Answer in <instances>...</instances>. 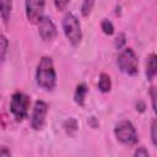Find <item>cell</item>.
I'll return each instance as SVG.
<instances>
[{"mask_svg":"<svg viewBox=\"0 0 157 157\" xmlns=\"http://www.w3.org/2000/svg\"><path fill=\"white\" fill-rule=\"evenodd\" d=\"M36 81L39 87L45 91H52L56 85V72L53 59L50 56H42L36 70Z\"/></svg>","mask_w":157,"mask_h":157,"instance_id":"cell-1","label":"cell"},{"mask_svg":"<svg viewBox=\"0 0 157 157\" xmlns=\"http://www.w3.org/2000/svg\"><path fill=\"white\" fill-rule=\"evenodd\" d=\"M63 31L67 40L74 45L77 47L81 43L82 39V31H81V23L78 18L72 12H66L61 21Z\"/></svg>","mask_w":157,"mask_h":157,"instance_id":"cell-2","label":"cell"},{"mask_svg":"<svg viewBox=\"0 0 157 157\" xmlns=\"http://www.w3.org/2000/svg\"><path fill=\"white\" fill-rule=\"evenodd\" d=\"M31 99L23 92H15L10 99V110L17 121H22L28 115Z\"/></svg>","mask_w":157,"mask_h":157,"instance_id":"cell-3","label":"cell"},{"mask_svg":"<svg viewBox=\"0 0 157 157\" xmlns=\"http://www.w3.org/2000/svg\"><path fill=\"white\" fill-rule=\"evenodd\" d=\"M118 66L120 71L130 76H135L139 72V60L135 52L131 48H125L118 56Z\"/></svg>","mask_w":157,"mask_h":157,"instance_id":"cell-4","label":"cell"},{"mask_svg":"<svg viewBox=\"0 0 157 157\" xmlns=\"http://www.w3.org/2000/svg\"><path fill=\"white\" fill-rule=\"evenodd\" d=\"M114 135L118 141L124 145H135L137 142V132L135 126L129 120H121L114 126Z\"/></svg>","mask_w":157,"mask_h":157,"instance_id":"cell-5","label":"cell"},{"mask_svg":"<svg viewBox=\"0 0 157 157\" xmlns=\"http://www.w3.org/2000/svg\"><path fill=\"white\" fill-rule=\"evenodd\" d=\"M48 113V104L44 101H36L31 117V126L33 130H42L45 124V118Z\"/></svg>","mask_w":157,"mask_h":157,"instance_id":"cell-6","label":"cell"},{"mask_svg":"<svg viewBox=\"0 0 157 157\" xmlns=\"http://www.w3.org/2000/svg\"><path fill=\"white\" fill-rule=\"evenodd\" d=\"M44 1L39 0H29L25 2L26 7V17L32 25H38L39 21L43 18V12H44Z\"/></svg>","mask_w":157,"mask_h":157,"instance_id":"cell-7","label":"cell"},{"mask_svg":"<svg viewBox=\"0 0 157 157\" xmlns=\"http://www.w3.org/2000/svg\"><path fill=\"white\" fill-rule=\"evenodd\" d=\"M38 33L43 40H52L56 37V26L50 17L43 16V18L38 23Z\"/></svg>","mask_w":157,"mask_h":157,"instance_id":"cell-8","label":"cell"},{"mask_svg":"<svg viewBox=\"0 0 157 157\" xmlns=\"http://www.w3.org/2000/svg\"><path fill=\"white\" fill-rule=\"evenodd\" d=\"M157 75V55L151 53L146 61V76L148 81H152Z\"/></svg>","mask_w":157,"mask_h":157,"instance_id":"cell-9","label":"cell"},{"mask_svg":"<svg viewBox=\"0 0 157 157\" xmlns=\"http://www.w3.org/2000/svg\"><path fill=\"white\" fill-rule=\"evenodd\" d=\"M88 92V87L86 86V83H78L75 88V93H74V99L78 105H83L85 104V99H86V94Z\"/></svg>","mask_w":157,"mask_h":157,"instance_id":"cell-10","label":"cell"},{"mask_svg":"<svg viewBox=\"0 0 157 157\" xmlns=\"http://www.w3.org/2000/svg\"><path fill=\"white\" fill-rule=\"evenodd\" d=\"M98 88L101 92L107 93L110 91L112 88V81H110V76L105 72H102L99 75V80H98Z\"/></svg>","mask_w":157,"mask_h":157,"instance_id":"cell-11","label":"cell"},{"mask_svg":"<svg viewBox=\"0 0 157 157\" xmlns=\"http://www.w3.org/2000/svg\"><path fill=\"white\" fill-rule=\"evenodd\" d=\"M11 9H12V2L11 1H0V15H1L5 23H7L9 20H10Z\"/></svg>","mask_w":157,"mask_h":157,"instance_id":"cell-12","label":"cell"},{"mask_svg":"<svg viewBox=\"0 0 157 157\" xmlns=\"http://www.w3.org/2000/svg\"><path fill=\"white\" fill-rule=\"evenodd\" d=\"M7 48H9V39L6 38V36L0 34V63L5 60Z\"/></svg>","mask_w":157,"mask_h":157,"instance_id":"cell-13","label":"cell"},{"mask_svg":"<svg viewBox=\"0 0 157 157\" xmlns=\"http://www.w3.org/2000/svg\"><path fill=\"white\" fill-rule=\"evenodd\" d=\"M101 28H102L103 33L107 36H112L114 33V26L108 18H103L101 21Z\"/></svg>","mask_w":157,"mask_h":157,"instance_id":"cell-14","label":"cell"},{"mask_svg":"<svg viewBox=\"0 0 157 157\" xmlns=\"http://www.w3.org/2000/svg\"><path fill=\"white\" fill-rule=\"evenodd\" d=\"M93 6H94V1H93V0H85V1L81 4V13H82V16L87 17V16L91 13Z\"/></svg>","mask_w":157,"mask_h":157,"instance_id":"cell-15","label":"cell"},{"mask_svg":"<svg viewBox=\"0 0 157 157\" xmlns=\"http://www.w3.org/2000/svg\"><path fill=\"white\" fill-rule=\"evenodd\" d=\"M125 43H126V36H125V33H123V32L118 33V36H117L115 39H114V45H115V48H117V49H121V48L125 45Z\"/></svg>","mask_w":157,"mask_h":157,"instance_id":"cell-16","label":"cell"},{"mask_svg":"<svg viewBox=\"0 0 157 157\" xmlns=\"http://www.w3.org/2000/svg\"><path fill=\"white\" fill-rule=\"evenodd\" d=\"M64 128L66 131L71 132V131H75L77 130V121L74 119V118H69L65 123H64Z\"/></svg>","mask_w":157,"mask_h":157,"instance_id":"cell-17","label":"cell"},{"mask_svg":"<svg viewBox=\"0 0 157 157\" xmlns=\"http://www.w3.org/2000/svg\"><path fill=\"white\" fill-rule=\"evenodd\" d=\"M156 129H157V120L153 119L151 123V140H152V145L156 146L157 145V136H156Z\"/></svg>","mask_w":157,"mask_h":157,"instance_id":"cell-18","label":"cell"},{"mask_svg":"<svg viewBox=\"0 0 157 157\" xmlns=\"http://www.w3.org/2000/svg\"><path fill=\"white\" fill-rule=\"evenodd\" d=\"M134 157H150V153H148V151H147L146 147L140 146V147H137V148L135 150Z\"/></svg>","mask_w":157,"mask_h":157,"instance_id":"cell-19","label":"cell"},{"mask_svg":"<svg viewBox=\"0 0 157 157\" xmlns=\"http://www.w3.org/2000/svg\"><path fill=\"white\" fill-rule=\"evenodd\" d=\"M150 96H151V101H152V109L156 113V88L153 86L150 88Z\"/></svg>","mask_w":157,"mask_h":157,"instance_id":"cell-20","label":"cell"},{"mask_svg":"<svg viewBox=\"0 0 157 157\" xmlns=\"http://www.w3.org/2000/svg\"><path fill=\"white\" fill-rule=\"evenodd\" d=\"M54 5L56 6L58 10H65V7L69 5V1H60V0L58 1L56 0V1H54Z\"/></svg>","mask_w":157,"mask_h":157,"instance_id":"cell-21","label":"cell"},{"mask_svg":"<svg viewBox=\"0 0 157 157\" xmlns=\"http://www.w3.org/2000/svg\"><path fill=\"white\" fill-rule=\"evenodd\" d=\"M0 157H11L10 150L7 147H5V146L0 147Z\"/></svg>","mask_w":157,"mask_h":157,"instance_id":"cell-22","label":"cell"},{"mask_svg":"<svg viewBox=\"0 0 157 157\" xmlns=\"http://www.w3.org/2000/svg\"><path fill=\"white\" fill-rule=\"evenodd\" d=\"M135 107H136V110L140 112V113H144V112L146 110V104H145V102H142V101H139Z\"/></svg>","mask_w":157,"mask_h":157,"instance_id":"cell-23","label":"cell"}]
</instances>
